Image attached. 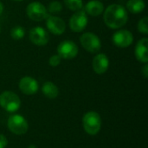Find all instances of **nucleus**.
<instances>
[{"label": "nucleus", "instance_id": "obj_4", "mask_svg": "<svg viewBox=\"0 0 148 148\" xmlns=\"http://www.w3.org/2000/svg\"><path fill=\"white\" fill-rule=\"evenodd\" d=\"M80 42L85 50L92 54L98 53L101 48V42L100 37L92 32L83 33L80 36Z\"/></svg>", "mask_w": 148, "mask_h": 148}, {"label": "nucleus", "instance_id": "obj_13", "mask_svg": "<svg viewBox=\"0 0 148 148\" xmlns=\"http://www.w3.org/2000/svg\"><path fill=\"white\" fill-rule=\"evenodd\" d=\"M109 67V59L104 53H99L93 58L92 68L98 75L105 74Z\"/></svg>", "mask_w": 148, "mask_h": 148}, {"label": "nucleus", "instance_id": "obj_17", "mask_svg": "<svg viewBox=\"0 0 148 148\" xmlns=\"http://www.w3.org/2000/svg\"><path fill=\"white\" fill-rule=\"evenodd\" d=\"M126 7L129 12L133 14H139L145 10L146 3L144 0H128L127 2Z\"/></svg>", "mask_w": 148, "mask_h": 148}, {"label": "nucleus", "instance_id": "obj_1", "mask_svg": "<svg viewBox=\"0 0 148 148\" xmlns=\"http://www.w3.org/2000/svg\"><path fill=\"white\" fill-rule=\"evenodd\" d=\"M128 20L127 9L118 3H112L103 11V21L105 24L113 29H120L126 25Z\"/></svg>", "mask_w": 148, "mask_h": 148}, {"label": "nucleus", "instance_id": "obj_2", "mask_svg": "<svg viewBox=\"0 0 148 148\" xmlns=\"http://www.w3.org/2000/svg\"><path fill=\"white\" fill-rule=\"evenodd\" d=\"M82 125L87 134L89 135H96L101 127V118L97 112L89 111L83 115Z\"/></svg>", "mask_w": 148, "mask_h": 148}, {"label": "nucleus", "instance_id": "obj_20", "mask_svg": "<svg viewBox=\"0 0 148 148\" xmlns=\"http://www.w3.org/2000/svg\"><path fill=\"white\" fill-rule=\"evenodd\" d=\"M62 10V4L59 1H52L49 3L47 10L49 13L51 14H56L61 12Z\"/></svg>", "mask_w": 148, "mask_h": 148}, {"label": "nucleus", "instance_id": "obj_22", "mask_svg": "<svg viewBox=\"0 0 148 148\" xmlns=\"http://www.w3.org/2000/svg\"><path fill=\"white\" fill-rule=\"evenodd\" d=\"M61 61H62V58L57 54L56 55H53L49 59V64L51 67H57L58 65H60Z\"/></svg>", "mask_w": 148, "mask_h": 148}, {"label": "nucleus", "instance_id": "obj_23", "mask_svg": "<svg viewBox=\"0 0 148 148\" xmlns=\"http://www.w3.org/2000/svg\"><path fill=\"white\" fill-rule=\"evenodd\" d=\"M8 145V140L7 138L3 135L0 134V148H5Z\"/></svg>", "mask_w": 148, "mask_h": 148}, {"label": "nucleus", "instance_id": "obj_21", "mask_svg": "<svg viewBox=\"0 0 148 148\" xmlns=\"http://www.w3.org/2000/svg\"><path fill=\"white\" fill-rule=\"evenodd\" d=\"M137 29H138V31L140 33H142L144 35H147L148 34V17L147 16H144L142 17L138 24H137Z\"/></svg>", "mask_w": 148, "mask_h": 148}, {"label": "nucleus", "instance_id": "obj_10", "mask_svg": "<svg viewBox=\"0 0 148 148\" xmlns=\"http://www.w3.org/2000/svg\"><path fill=\"white\" fill-rule=\"evenodd\" d=\"M113 43L121 49L129 47L134 42V35L127 29H120L112 36Z\"/></svg>", "mask_w": 148, "mask_h": 148}, {"label": "nucleus", "instance_id": "obj_27", "mask_svg": "<svg viewBox=\"0 0 148 148\" xmlns=\"http://www.w3.org/2000/svg\"><path fill=\"white\" fill-rule=\"evenodd\" d=\"M12 1H16V2H21V1H23V0H12Z\"/></svg>", "mask_w": 148, "mask_h": 148}, {"label": "nucleus", "instance_id": "obj_28", "mask_svg": "<svg viewBox=\"0 0 148 148\" xmlns=\"http://www.w3.org/2000/svg\"><path fill=\"white\" fill-rule=\"evenodd\" d=\"M0 33H1V24H0Z\"/></svg>", "mask_w": 148, "mask_h": 148}, {"label": "nucleus", "instance_id": "obj_9", "mask_svg": "<svg viewBox=\"0 0 148 148\" xmlns=\"http://www.w3.org/2000/svg\"><path fill=\"white\" fill-rule=\"evenodd\" d=\"M30 42L36 46H44L49 41V32L41 26L33 27L29 32Z\"/></svg>", "mask_w": 148, "mask_h": 148}, {"label": "nucleus", "instance_id": "obj_12", "mask_svg": "<svg viewBox=\"0 0 148 148\" xmlns=\"http://www.w3.org/2000/svg\"><path fill=\"white\" fill-rule=\"evenodd\" d=\"M18 87L21 92L26 95H35L39 88L37 81L31 76H23L21 78L18 83Z\"/></svg>", "mask_w": 148, "mask_h": 148}, {"label": "nucleus", "instance_id": "obj_19", "mask_svg": "<svg viewBox=\"0 0 148 148\" xmlns=\"http://www.w3.org/2000/svg\"><path fill=\"white\" fill-rule=\"evenodd\" d=\"M24 36H25V30L20 25L14 26L10 29V36L14 40H21L22 38L24 37Z\"/></svg>", "mask_w": 148, "mask_h": 148}, {"label": "nucleus", "instance_id": "obj_25", "mask_svg": "<svg viewBox=\"0 0 148 148\" xmlns=\"http://www.w3.org/2000/svg\"><path fill=\"white\" fill-rule=\"evenodd\" d=\"M3 3L0 1V16H1V14L3 13Z\"/></svg>", "mask_w": 148, "mask_h": 148}, {"label": "nucleus", "instance_id": "obj_7", "mask_svg": "<svg viewBox=\"0 0 148 148\" xmlns=\"http://www.w3.org/2000/svg\"><path fill=\"white\" fill-rule=\"evenodd\" d=\"M57 55L65 60H71L77 56L79 49L76 43L71 40H64L57 46Z\"/></svg>", "mask_w": 148, "mask_h": 148}, {"label": "nucleus", "instance_id": "obj_26", "mask_svg": "<svg viewBox=\"0 0 148 148\" xmlns=\"http://www.w3.org/2000/svg\"><path fill=\"white\" fill-rule=\"evenodd\" d=\"M28 148H37L35 145H29V147H28Z\"/></svg>", "mask_w": 148, "mask_h": 148}, {"label": "nucleus", "instance_id": "obj_15", "mask_svg": "<svg viewBox=\"0 0 148 148\" xmlns=\"http://www.w3.org/2000/svg\"><path fill=\"white\" fill-rule=\"evenodd\" d=\"M84 11L87 15L92 16H98L104 11V4L99 0H90L84 7Z\"/></svg>", "mask_w": 148, "mask_h": 148}, {"label": "nucleus", "instance_id": "obj_11", "mask_svg": "<svg viewBox=\"0 0 148 148\" xmlns=\"http://www.w3.org/2000/svg\"><path fill=\"white\" fill-rule=\"evenodd\" d=\"M46 27L48 30L55 36H61L66 30V23L57 16H48L46 18Z\"/></svg>", "mask_w": 148, "mask_h": 148}, {"label": "nucleus", "instance_id": "obj_5", "mask_svg": "<svg viewBox=\"0 0 148 148\" xmlns=\"http://www.w3.org/2000/svg\"><path fill=\"white\" fill-rule=\"evenodd\" d=\"M9 130L16 135H23L27 133L29 124L24 117L20 114H12L7 121Z\"/></svg>", "mask_w": 148, "mask_h": 148}, {"label": "nucleus", "instance_id": "obj_24", "mask_svg": "<svg viewBox=\"0 0 148 148\" xmlns=\"http://www.w3.org/2000/svg\"><path fill=\"white\" fill-rule=\"evenodd\" d=\"M141 74L144 76L145 79H147L148 77V64L145 63V65L143 66L142 69H141Z\"/></svg>", "mask_w": 148, "mask_h": 148}, {"label": "nucleus", "instance_id": "obj_3", "mask_svg": "<svg viewBox=\"0 0 148 148\" xmlns=\"http://www.w3.org/2000/svg\"><path fill=\"white\" fill-rule=\"evenodd\" d=\"M19 96L12 91H3L0 95V107L9 113H14L20 108Z\"/></svg>", "mask_w": 148, "mask_h": 148}, {"label": "nucleus", "instance_id": "obj_14", "mask_svg": "<svg viewBox=\"0 0 148 148\" xmlns=\"http://www.w3.org/2000/svg\"><path fill=\"white\" fill-rule=\"evenodd\" d=\"M134 55L136 59L141 63L148 62V38L143 37L140 39L134 49Z\"/></svg>", "mask_w": 148, "mask_h": 148}, {"label": "nucleus", "instance_id": "obj_18", "mask_svg": "<svg viewBox=\"0 0 148 148\" xmlns=\"http://www.w3.org/2000/svg\"><path fill=\"white\" fill-rule=\"evenodd\" d=\"M66 7L73 11H77L82 9L83 1L82 0H64Z\"/></svg>", "mask_w": 148, "mask_h": 148}, {"label": "nucleus", "instance_id": "obj_16", "mask_svg": "<svg viewBox=\"0 0 148 148\" xmlns=\"http://www.w3.org/2000/svg\"><path fill=\"white\" fill-rule=\"evenodd\" d=\"M42 92L49 99H56L59 95L58 87L52 82H46L42 86Z\"/></svg>", "mask_w": 148, "mask_h": 148}, {"label": "nucleus", "instance_id": "obj_6", "mask_svg": "<svg viewBox=\"0 0 148 148\" xmlns=\"http://www.w3.org/2000/svg\"><path fill=\"white\" fill-rule=\"evenodd\" d=\"M26 14L28 17L35 22H41L49 16L47 8L39 2H31L26 7Z\"/></svg>", "mask_w": 148, "mask_h": 148}, {"label": "nucleus", "instance_id": "obj_8", "mask_svg": "<svg viewBox=\"0 0 148 148\" xmlns=\"http://www.w3.org/2000/svg\"><path fill=\"white\" fill-rule=\"evenodd\" d=\"M88 23V15L84 10H80L75 11L69 18V25L72 31L79 33L85 29Z\"/></svg>", "mask_w": 148, "mask_h": 148}]
</instances>
